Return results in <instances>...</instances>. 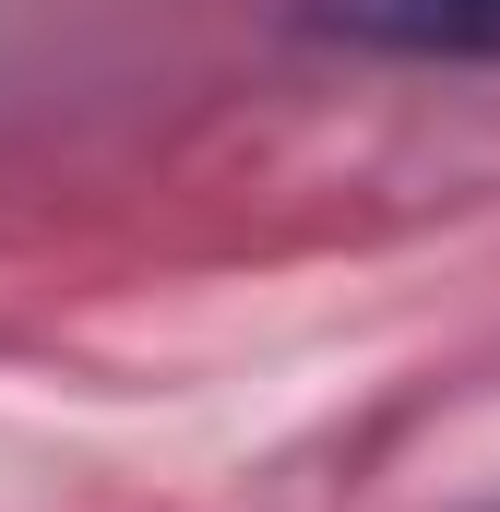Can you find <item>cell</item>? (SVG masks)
I'll list each match as a JSON object with an SVG mask.
<instances>
[{
    "instance_id": "obj_1",
    "label": "cell",
    "mask_w": 500,
    "mask_h": 512,
    "mask_svg": "<svg viewBox=\"0 0 500 512\" xmlns=\"http://www.w3.org/2000/svg\"><path fill=\"white\" fill-rule=\"evenodd\" d=\"M310 24L393 60H500V0H310Z\"/></svg>"
}]
</instances>
